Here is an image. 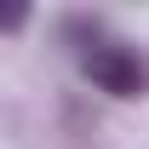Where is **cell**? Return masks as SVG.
Segmentation results:
<instances>
[{"label":"cell","mask_w":149,"mask_h":149,"mask_svg":"<svg viewBox=\"0 0 149 149\" xmlns=\"http://www.w3.org/2000/svg\"><path fill=\"white\" fill-rule=\"evenodd\" d=\"M80 69H86V80H92L97 92H109V97H143L149 92V63L132 52V46H115V40L86 46Z\"/></svg>","instance_id":"cell-1"},{"label":"cell","mask_w":149,"mask_h":149,"mask_svg":"<svg viewBox=\"0 0 149 149\" xmlns=\"http://www.w3.org/2000/svg\"><path fill=\"white\" fill-rule=\"evenodd\" d=\"M23 23H29V12H23V6H0V35H17Z\"/></svg>","instance_id":"cell-2"}]
</instances>
